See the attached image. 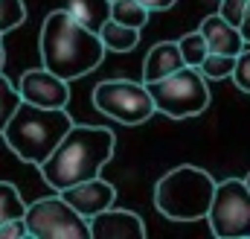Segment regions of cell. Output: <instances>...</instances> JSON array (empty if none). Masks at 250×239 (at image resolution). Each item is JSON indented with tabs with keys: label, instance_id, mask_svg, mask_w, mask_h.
<instances>
[{
	"label": "cell",
	"instance_id": "6da1fadb",
	"mask_svg": "<svg viewBox=\"0 0 250 239\" xmlns=\"http://www.w3.org/2000/svg\"><path fill=\"white\" fill-rule=\"evenodd\" d=\"M38 47H41V67H47L50 73L67 82L96 70L108 53L99 32L73 18L67 9H56L44 18Z\"/></svg>",
	"mask_w": 250,
	"mask_h": 239
},
{
	"label": "cell",
	"instance_id": "7a4b0ae2",
	"mask_svg": "<svg viewBox=\"0 0 250 239\" xmlns=\"http://www.w3.org/2000/svg\"><path fill=\"white\" fill-rule=\"evenodd\" d=\"M117 137L105 125H70V131L59 140L53 155L38 167L41 178L50 190H64L79 181L96 178L102 167L114 158Z\"/></svg>",
	"mask_w": 250,
	"mask_h": 239
},
{
	"label": "cell",
	"instance_id": "3957f363",
	"mask_svg": "<svg viewBox=\"0 0 250 239\" xmlns=\"http://www.w3.org/2000/svg\"><path fill=\"white\" fill-rule=\"evenodd\" d=\"M70 125L73 120L67 114V108H41V105L21 99L18 111L6 122L0 137L6 140L12 155H18L23 164L41 167L53 155L59 140L70 131Z\"/></svg>",
	"mask_w": 250,
	"mask_h": 239
},
{
	"label": "cell",
	"instance_id": "277c9868",
	"mask_svg": "<svg viewBox=\"0 0 250 239\" xmlns=\"http://www.w3.org/2000/svg\"><path fill=\"white\" fill-rule=\"evenodd\" d=\"M215 184L207 169L181 164L175 169H169L166 175H160L154 184V207L160 210V216H166L169 222H198L207 219L212 195H215Z\"/></svg>",
	"mask_w": 250,
	"mask_h": 239
},
{
	"label": "cell",
	"instance_id": "5b68a950",
	"mask_svg": "<svg viewBox=\"0 0 250 239\" xmlns=\"http://www.w3.org/2000/svg\"><path fill=\"white\" fill-rule=\"evenodd\" d=\"M148 94L154 99L157 114L169 120L198 117L209 108V99H212L204 73L189 64H184L181 70H175L157 82H148Z\"/></svg>",
	"mask_w": 250,
	"mask_h": 239
},
{
	"label": "cell",
	"instance_id": "8992f818",
	"mask_svg": "<svg viewBox=\"0 0 250 239\" xmlns=\"http://www.w3.org/2000/svg\"><path fill=\"white\" fill-rule=\"evenodd\" d=\"M93 108L114 122L143 125L157 114L146 82L134 79H105L93 88Z\"/></svg>",
	"mask_w": 250,
	"mask_h": 239
},
{
	"label": "cell",
	"instance_id": "52a82bcc",
	"mask_svg": "<svg viewBox=\"0 0 250 239\" xmlns=\"http://www.w3.org/2000/svg\"><path fill=\"white\" fill-rule=\"evenodd\" d=\"M207 222L218 239H250V190L245 178L215 184Z\"/></svg>",
	"mask_w": 250,
	"mask_h": 239
},
{
	"label": "cell",
	"instance_id": "ba28073f",
	"mask_svg": "<svg viewBox=\"0 0 250 239\" xmlns=\"http://www.w3.org/2000/svg\"><path fill=\"white\" fill-rule=\"evenodd\" d=\"M26 231L35 239H90V225L62 195H47L26 204Z\"/></svg>",
	"mask_w": 250,
	"mask_h": 239
},
{
	"label": "cell",
	"instance_id": "9c48e42d",
	"mask_svg": "<svg viewBox=\"0 0 250 239\" xmlns=\"http://www.w3.org/2000/svg\"><path fill=\"white\" fill-rule=\"evenodd\" d=\"M18 94L23 102L41 105V108H67L70 102V82L50 73L47 67H32L21 76Z\"/></svg>",
	"mask_w": 250,
	"mask_h": 239
},
{
	"label": "cell",
	"instance_id": "30bf717a",
	"mask_svg": "<svg viewBox=\"0 0 250 239\" xmlns=\"http://www.w3.org/2000/svg\"><path fill=\"white\" fill-rule=\"evenodd\" d=\"M59 195H62L79 216L90 219V216H96V213L114 207V201H117V187L96 175V178L79 181V184H73V187H64V190H59Z\"/></svg>",
	"mask_w": 250,
	"mask_h": 239
},
{
	"label": "cell",
	"instance_id": "8fae6325",
	"mask_svg": "<svg viewBox=\"0 0 250 239\" xmlns=\"http://www.w3.org/2000/svg\"><path fill=\"white\" fill-rule=\"evenodd\" d=\"M90 225V239H143L146 237V222L120 207H108L96 216L87 219Z\"/></svg>",
	"mask_w": 250,
	"mask_h": 239
},
{
	"label": "cell",
	"instance_id": "7c38bea8",
	"mask_svg": "<svg viewBox=\"0 0 250 239\" xmlns=\"http://www.w3.org/2000/svg\"><path fill=\"white\" fill-rule=\"evenodd\" d=\"M201 35L207 38V47L209 53H224V56H239L245 50V38L239 32V26H233L230 21H224L218 12L215 15H207L201 21Z\"/></svg>",
	"mask_w": 250,
	"mask_h": 239
},
{
	"label": "cell",
	"instance_id": "4fadbf2b",
	"mask_svg": "<svg viewBox=\"0 0 250 239\" xmlns=\"http://www.w3.org/2000/svg\"><path fill=\"white\" fill-rule=\"evenodd\" d=\"M181 67H184V56H181L178 41H160L148 50V56L143 61V82L146 85L157 82V79H163V76H169Z\"/></svg>",
	"mask_w": 250,
	"mask_h": 239
},
{
	"label": "cell",
	"instance_id": "5bb4252c",
	"mask_svg": "<svg viewBox=\"0 0 250 239\" xmlns=\"http://www.w3.org/2000/svg\"><path fill=\"white\" fill-rule=\"evenodd\" d=\"M99 38H102L108 53H131L140 44V29H131L125 24H117L114 18H108L99 26Z\"/></svg>",
	"mask_w": 250,
	"mask_h": 239
},
{
	"label": "cell",
	"instance_id": "9a60e30c",
	"mask_svg": "<svg viewBox=\"0 0 250 239\" xmlns=\"http://www.w3.org/2000/svg\"><path fill=\"white\" fill-rule=\"evenodd\" d=\"M148 9L140 3V0H111V18L117 24H125L131 29H143L146 21H148Z\"/></svg>",
	"mask_w": 250,
	"mask_h": 239
},
{
	"label": "cell",
	"instance_id": "2e32d148",
	"mask_svg": "<svg viewBox=\"0 0 250 239\" xmlns=\"http://www.w3.org/2000/svg\"><path fill=\"white\" fill-rule=\"evenodd\" d=\"M23 213H26V204H23L18 187L9 181H0V225L9 219H23Z\"/></svg>",
	"mask_w": 250,
	"mask_h": 239
},
{
	"label": "cell",
	"instance_id": "e0dca14e",
	"mask_svg": "<svg viewBox=\"0 0 250 239\" xmlns=\"http://www.w3.org/2000/svg\"><path fill=\"white\" fill-rule=\"evenodd\" d=\"M233 64L236 56H224V53H207V59L198 64V70L204 73L207 82H221V79H230L233 73Z\"/></svg>",
	"mask_w": 250,
	"mask_h": 239
},
{
	"label": "cell",
	"instance_id": "ac0fdd59",
	"mask_svg": "<svg viewBox=\"0 0 250 239\" xmlns=\"http://www.w3.org/2000/svg\"><path fill=\"white\" fill-rule=\"evenodd\" d=\"M178 47H181L184 64H189V67H198L201 61L207 59V53H209V47H207V38L201 35V29L181 35V38H178Z\"/></svg>",
	"mask_w": 250,
	"mask_h": 239
},
{
	"label": "cell",
	"instance_id": "d6986e66",
	"mask_svg": "<svg viewBox=\"0 0 250 239\" xmlns=\"http://www.w3.org/2000/svg\"><path fill=\"white\" fill-rule=\"evenodd\" d=\"M21 105V94H18V85H12L3 73H0V134L6 128V122L12 120V114L18 111Z\"/></svg>",
	"mask_w": 250,
	"mask_h": 239
},
{
	"label": "cell",
	"instance_id": "ffe728a7",
	"mask_svg": "<svg viewBox=\"0 0 250 239\" xmlns=\"http://www.w3.org/2000/svg\"><path fill=\"white\" fill-rule=\"evenodd\" d=\"M26 21V6L23 0H0V32H12Z\"/></svg>",
	"mask_w": 250,
	"mask_h": 239
},
{
	"label": "cell",
	"instance_id": "44dd1931",
	"mask_svg": "<svg viewBox=\"0 0 250 239\" xmlns=\"http://www.w3.org/2000/svg\"><path fill=\"white\" fill-rule=\"evenodd\" d=\"M230 79H233V85H236L239 91L250 94V47H248V44H245V50L236 56V64H233Z\"/></svg>",
	"mask_w": 250,
	"mask_h": 239
},
{
	"label": "cell",
	"instance_id": "7402d4cb",
	"mask_svg": "<svg viewBox=\"0 0 250 239\" xmlns=\"http://www.w3.org/2000/svg\"><path fill=\"white\" fill-rule=\"evenodd\" d=\"M245 6H248V0H221L218 15H221L224 21H230L233 26H239V24H242V15H245Z\"/></svg>",
	"mask_w": 250,
	"mask_h": 239
},
{
	"label": "cell",
	"instance_id": "603a6c76",
	"mask_svg": "<svg viewBox=\"0 0 250 239\" xmlns=\"http://www.w3.org/2000/svg\"><path fill=\"white\" fill-rule=\"evenodd\" d=\"M21 237H29L23 219H9V222L0 225V239H21Z\"/></svg>",
	"mask_w": 250,
	"mask_h": 239
},
{
	"label": "cell",
	"instance_id": "cb8c5ba5",
	"mask_svg": "<svg viewBox=\"0 0 250 239\" xmlns=\"http://www.w3.org/2000/svg\"><path fill=\"white\" fill-rule=\"evenodd\" d=\"M148 12H166V9H172L178 0H140Z\"/></svg>",
	"mask_w": 250,
	"mask_h": 239
},
{
	"label": "cell",
	"instance_id": "d4e9b609",
	"mask_svg": "<svg viewBox=\"0 0 250 239\" xmlns=\"http://www.w3.org/2000/svg\"><path fill=\"white\" fill-rule=\"evenodd\" d=\"M239 32H242V38H245V44H250V0H248V6H245V15H242V24H239Z\"/></svg>",
	"mask_w": 250,
	"mask_h": 239
},
{
	"label": "cell",
	"instance_id": "484cf974",
	"mask_svg": "<svg viewBox=\"0 0 250 239\" xmlns=\"http://www.w3.org/2000/svg\"><path fill=\"white\" fill-rule=\"evenodd\" d=\"M3 64H6V50H3V44H0V73H3Z\"/></svg>",
	"mask_w": 250,
	"mask_h": 239
},
{
	"label": "cell",
	"instance_id": "4316f807",
	"mask_svg": "<svg viewBox=\"0 0 250 239\" xmlns=\"http://www.w3.org/2000/svg\"><path fill=\"white\" fill-rule=\"evenodd\" d=\"M245 184H248V190H250V172H248V175H245Z\"/></svg>",
	"mask_w": 250,
	"mask_h": 239
},
{
	"label": "cell",
	"instance_id": "83f0119b",
	"mask_svg": "<svg viewBox=\"0 0 250 239\" xmlns=\"http://www.w3.org/2000/svg\"><path fill=\"white\" fill-rule=\"evenodd\" d=\"M0 41H3V32H0Z\"/></svg>",
	"mask_w": 250,
	"mask_h": 239
},
{
	"label": "cell",
	"instance_id": "f1b7e54d",
	"mask_svg": "<svg viewBox=\"0 0 250 239\" xmlns=\"http://www.w3.org/2000/svg\"><path fill=\"white\" fill-rule=\"evenodd\" d=\"M108 3H111V0H108Z\"/></svg>",
	"mask_w": 250,
	"mask_h": 239
}]
</instances>
